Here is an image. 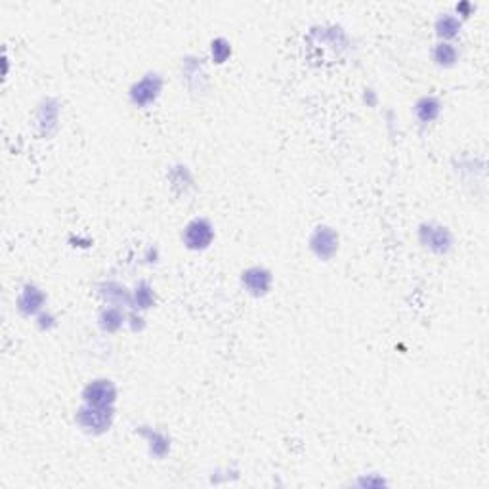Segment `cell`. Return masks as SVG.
<instances>
[{
	"instance_id": "obj_14",
	"label": "cell",
	"mask_w": 489,
	"mask_h": 489,
	"mask_svg": "<svg viewBox=\"0 0 489 489\" xmlns=\"http://www.w3.org/2000/svg\"><path fill=\"white\" fill-rule=\"evenodd\" d=\"M436 31H438L440 37L451 38L461 31V21H458L455 16H451V13H446V16H441V18L436 21Z\"/></svg>"
},
{
	"instance_id": "obj_5",
	"label": "cell",
	"mask_w": 489,
	"mask_h": 489,
	"mask_svg": "<svg viewBox=\"0 0 489 489\" xmlns=\"http://www.w3.org/2000/svg\"><path fill=\"white\" fill-rule=\"evenodd\" d=\"M310 248L317 258L329 260L339 251V233L329 226H319L310 237Z\"/></svg>"
},
{
	"instance_id": "obj_3",
	"label": "cell",
	"mask_w": 489,
	"mask_h": 489,
	"mask_svg": "<svg viewBox=\"0 0 489 489\" xmlns=\"http://www.w3.org/2000/svg\"><path fill=\"white\" fill-rule=\"evenodd\" d=\"M163 90V79L157 73H148L143 79L134 82V87L131 88V99L132 104L138 107H148L151 104H155V99L159 98V94Z\"/></svg>"
},
{
	"instance_id": "obj_12",
	"label": "cell",
	"mask_w": 489,
	"mask_h": 489,
	"mask_svg": "<svg viewBox=\"0 0 489 489\" xmlns=\"http://www.w3.org/2000/svg\"><path fill=\"white\" fill-rule=\"evenodd\" d=\"M434 62L440 67H451L457 62V50L449 43H440L434 48Z\"/></svg>"
},
{
	"instance_id": "obj_13",
	"label": "cell",
	"mask_w": 489,
	"mask_h": 489,
	"mask_svg": "<svg viewBox=\"0 0 489 489\" xmlns=\"http://www.w3.org/2000/svg\"><path fill=\"white\" fill-rule=\"evenodd\" d=\"M132 302H134V306L140 308V310H148V308H151L153 302H155V292H153L151 285L145 283V281H142V283L136 287V291H134Z\"/></svg>"
},
{
	"instance_id": "obj_2",
	"label": "cell",
	"mask_w": 489,
	"mask_h": 489,
	"mask_svg": "<svg viewBox=\"0 0 489 489\" xmlns=\"http://www.w3.org/2000/svg\"><path fill=\"white\" fill-rule=\"evenodd\" d=\"M82 400L87 405H92V407H113L117 402V388L111 380L98 378L84 388Z\"/></svg>"
},
{
	"instance_id": "obj_1",
	"label": "cell",
	"mask_w": 489,
	"mask_h": 489,
	"mask_svg": "<svg viewBox=\"0 0 489 489\" xmlns=\"http://www.w3.org/2000/svg\"><path fill=\"white\" fill-rule=\"evenodd\" d=\"M113 419H115V409L113 407H92L87 403L77 411V417H75V421L82 430L92 434L107 432L111 428Z\"/></svg>"
},
{
	"instance_id": "obj_11",
	"label": "cell",
	"mask_w": 489,
	"mask_h": 489,
	"mask_svg": "<svg viewBox=\"0 0 489 489\" xmlns=\"http://www.w3.org/2000/svg\"><path fill=\"white\" fill-rule=\"evenodd\" d=\"M101 295H104L106 300H109V302H113V304L132 302L131 297H128V291H126V287L119 285V283H115V281L104 283V285H101Z\"/></svg>"
},
{
	"instance_id": "obj_10",
	"label": "cell",
	"mask_w": 489,
	"mask_h": 489,
	"mask_svg": "<svg viewBox=\"0 0 489 489\" xmlns=\"http://www.w3.org/2000/svg\"><path fill=\"white\" fill-rule=\"evenodd\" d=\"M124 323V312L117 306H111V308H106V310L99 314V327L107 331V333H115L119 329L123 327Z\"/></svg>"
},
{
	"instance_id": "obj_15",
	"label": "cell",
	"mask_w": 489,
	"mask_h": 489,
	"mask_svg": "<svg viewBox=\"0 0 489 489\" xmlns=\"http://www.w3.org/2000/svg\"><path fill=\"white\" fill-rule=\"evenodd\" d=\"M145 436L149 438V446H151V453L155 455V457H165L168 453V449H170V444H168V438L165 436V434L161 432H155V430H148V432H143Z\"/></svg>"
},
{
	"instance_id": "obj_9",
	"label": "cell",
	"mask_w": 489,
	"mask_h": 489,
	"mask_svg": "<svg viewBox=\"0 0 489 489\" xmlns=\"http://www.w3.org/2000/svg\"><path fill=\"white\" fill-rule=\"evenodd\" d=\"M440 111H441L440 99L434 98V96H422V98L417 101V106H415V115L422 124L432 123L434 119H438Z\"/></svg>"
},
{
	"instance_id": "obj_8",
	"label": "cell",
	"mask_w": 489,
	"mask_h": 489,
	"mask_svg": "<svg viewBox=\"0 0 489 489\" xmlns=\"http://www.w3.org/2000/svg\"><path fill=\"white\" fill-rule=\"evenodd\" d=\"M46 304V295L37 285H25L18 297V310L23 316H35Z\"/></svg>"
},
{
	"instance_id": "obj_6",
	"label": "cell",
	"mask_w": 489,
	"mask_h": 489,
	"mask_svg": "<svg viewBox=\"0 0 489 489\" xmlns=\"http://www.w3.org/2000/svg\"><path fill=\"white\" fill-rule=\"evenodd\" d=\"M419 237H421L422 245L434 251V253L444 254L451 248V233L447 231V228H441V226L422 224L421 229H419Z\"/></svg>"
},
{
	"instance_id": "obj_4",
	"label": "cell",
	"mask_w": 489,
	"mask_h": 489,
	"mask_svg": "<svg viewBox=\"0 0 489 489\" xmlns=\"http://www.w3.org/2000/svg\"><path fill=\"white\" fill-rule=\"evenodd\" d=\"M184 245L192 251H204L214 239V228L207 218H195L184 229Z\"/></svg>"
},
{
	"instance_id": "obj_16",
	"label": "cell",
	"mask_w": 489,
	"mask_h": 489,
	"mask_svg": "<svg viewBox=\"0 0 489 489\" xmlns=\"http://www.w3.org/2000/svg\"><path fill=\"white\" fill-rule=\"evenodd\" d=\"M211 52H212V60L216 63H224L231 56V44L226 40V38H214L211 44Z\"/></svg>"
},
{
	"instance_id": "obj_7",
	"label": "cell",
	"mask_w": 489,
	"mask_h": 489,
	"mask_svg": "<svg viewBox=\"0 0 489 489\" xmlns=\"http://www.w3.org/2000/svg\"><path fill=\"white\" fill-rule=\"evenodd\" d=\"M243 287L253 297H264L272 289V272L262 266H253L245 270L241 275Z\"/></svg>"
}]
</instances>
